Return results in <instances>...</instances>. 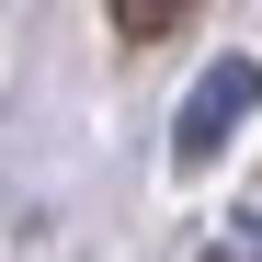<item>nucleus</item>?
<instances>
[{
    "label": "nucleus",
    "instance_id": "7ed1b4c3",
    "mask_svg": "<svg viewBox=\"0 0 262 262\" xmlns=\"http://www.w3.org/2000/svg\"><path fill=\"white\" fill-rule=\"evenodd\" d=\"M239 262H262V216H251V228H239Z\"/></svg>",
    "mask_w": 262,
    "mask_h": 262
},
{
    "label": "nucleus",
    "instance_id": "f03ea898",
    "mask_svg": "<svg viewBox=\"0 0 262 262\" xmlns=\"http://www.w3.org/2000/svg\"><path fill=\"white\" fill-rule=\"evenodd\" d=\"M114 23H125V34H171V23H183V0H114Z\"/></svg>",
    "mask_w": 262,
    "mask_h": 262
},
{
    "label": "nucleus",
    "instance_id": "f257e3e1",
    "mask_svg": "<svg viewBox=\"0 0 262 262\" xmlns=\"http://www.w3.org/2000/svg\"><path fill=\"white\" fill-rule=\"evenodd\" d=\"M251 103H262V69H251V57H205V80L183 92V114H171V160L205 171V160L251 125Z\"/></svg>",
    "mask_w": 262,
    "mask_h": 262
}]
</instances>
